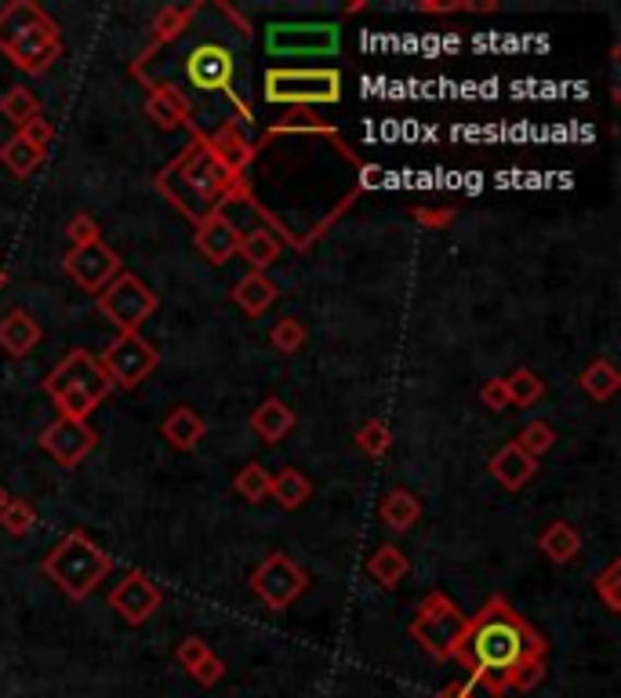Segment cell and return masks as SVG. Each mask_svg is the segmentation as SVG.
I'll list each match as a JSON object with an SVG mask.
<instances>
[{
    "label": "cell",
    "instance_id": "obj_1",
    "mask_svg": "<svg viewBox=\"0 0 621 698\" xmlns=\"http://www.w3.org/2000/svg\"><path fill=\"white\" fill-rule=\"evenodd\" d=\"M458 662L473 673V688L491 695L509 691V677L524 662H546V640L524 615L513 612L505 596H491L476 618H469Z\"/></svg>",
    "mask_w": 621,
    "mask_h": 698
},
{
    "label": "cell",
    "instance_id": "obj_2",
    "mask_svg": "<svg viewBox=\"0 0 621 698\" xmlns=\"http://www.w3.org/2000/svg\"><path fill=\"white\" fill-rule=\"evenodd\" d=\"M157 193L175 204V212H182L193 226H201L204 218L222 212L229 197L240 193V179H229L222 171V164L211 157L207 139L201 131H193L190 146L157 175Z\"/></svg>",
    "mask_w": 621,
    "mask_h": 698
},
{
    "label": "cell",
    "instance_id": "obj_3",
    "mask_svg": "<svg viewBox=\"0 0 621 698\" xmlns=\"http://www.w3.org/2000/svg\"><path fill=\"white\" fill-rule=\"evenodd\" d=\"M44 393L55 401L62 418L87 423V415H92L95 407L114 393V382H109V375L103 371V364H98L95 353L70 350L48 371V379H44Z\"/></svg>",
    "mask_w": 621,
    "mask_h": 698
},
{
    "label": "cell",
    "instance_id": "obj_4",
    "mask_svg": "<svg viewBox=\"0 0 621 698\" xmlns=\"http://www.w3.org/2000/svg\"><path fill=\"white\" fill-rule=\"evenodd\" d=\"M40 568L70 601H87L98 590V582H106V575L114 571V557L103 546H95L84 531H70L48 549Z\"/></svg>",
    "mask_w": 621,
    "mask_h": 698
},
{
    "label": "cell",
    "instance_id": "obj_5",
    "mask_svg": "<svg viewBox=\"0 0 621 698\" xmlns=\"http://www.w3.org/2000/svg\"><path fill=\"white\" fill-rule=\"evenodd\" d=\"M465 629H469V618L458 612V604H454L447 593L432 590V593L421 596V604L411 618V626H407V634H411L432 659L447 662V659H458Z\"/></svg>",
    "mask_w": 621,
    "mask_h": 698
},
{
    "label": "cell",
    "instance_id": "obj_6",
    "mask_svg": "<svg viewBox=\"0 0 621 698\" xmlns=\"http://www.w3.org/2000/svg\"><path fill=\"white\" fill-rule=\"evenodd\" d=\"M342 98L338 70H270L265 73V103L270 106H327Z\"/></svg>",
    "mask_w": 621,
    "mask_h": 698
},
{
    "label": "cell",
    "instance_id": "obj_7",
    "mask_svg": "<svg viewBox=\"0 0 621 698\" xmlns=\"http://www.w3.org/2000/svg\"><path fill=\"white\" fill-rule=\"evenodd\" d=\"M95 298H98V313H103L109 324H117L120 335L139 331L153 313H157V292H150L142 276L124 273V270H120Z\"/></svg>",
    "mask_w": 621,
    "mask_h": 698
},
{
    "label": "cell",
    "instance_id": "obj_8",
    "mask_svg": "<svg viewBox=\"0 0 621 698\" xmlns=\"http://www.w3.org/2000/svg\"><path fill=\"white\" fill-rule=\"evenodd\" d=\"M342 29L335 22H270L265 26V51L276 59H298V55H338Z\"/></svg>",
    "mask_w": 621,
    "mask_h": 698
},
{
    "label": "cell",
    "instance_id": "obj_9",
    "mask_svg": "<svg viewBox=\"0 0 621 698\" xmlns=\"http://www.w3.org/2000/svg\"><path fill=\"white\" fill-rule=\"evenodd\" d=\"M103 371L109 375V382L120 386V390H135L150 379L153 371H157L160 364V353L153 350V342H146L139 335V331H128V335H117L109 346L103 350Z\"/></svg>",
    "mask_w": 621,
    "mask_h": 698
},
{
    "label": "cell",
    "instance_id": "obj_10",
    "mask_svg": "<svg viewBox=\"0 0 621 698\" xmlns=\"http://www.w3.org/2000/svg\"><path fill=\"white\" fill-rule=\"evenodd\" d=\"M309 575L287 557V553H270L259 568L251 571V590L259 593V601L273 612H287L298 596L306 593Z\"/></svg>",
    "mask_w": 621,
    "mask_h": 698
},
{
    "label": "cell",
    "instance_id": "obj_11",
    "mask_svg": "<svg viewBox=\"0 0 621 698\" xmlns=\"http://www.w3.org/2000/svg\"><path fill=\"white\" fill-rule=\"evenodd\" d=\"M8 59L15 70L22 73H44L48 66L62 55V37H59V26H55V19H40L33 22L29 29H22L15 40L8 44Z\"/></svg>",
    "mask_w": 621,
    "mask_h": 698
},
{
    "label": "cell",
    "instance_id": "obj_12",
    "mask_svg": "<svg viewBox=\"0 0 621 698\" xmlns=\"http://www.w3.org/2000/svg\"><path fill=\"white\" fill-rule=\"evenodd\" d=\"M62 265H65V273H70V281L76 287L98 295L120 273V255L109 248L106 240H92V244H81V248L65 251Z\"/></svg>",
    "mask_w": 621,
    "mask_h": 698
},
{
    "label": "cell",
    "instance_id": "obj_13",
    "mask_svg": "<svg viewBox=\"0 0 621 698\" xmlns=\"http://www.w3.org/2000/svg\"><path fill=\"white\" fill-rule=\"evenodd\" d=\"M160 601H164L160 585L153 582L146 571H139V568H131L124 579L109 590V607H114V612L124 618L128 626L150 623V618L157 615Z\"/></svg>",
    "mask_w": 621,
    "mask_h": 698
},
{
    "label": "cell",
    "instance_id": "obj_14",
    "mask_svg": "<svg viewBox=\"0 0 621 698\" xmlns=\"http://www.w3.org/2000/svg\"><path fill=\"white\" fill-rule=\"evenodd\" d=\"M98 445V434L87 423H76V418H55L51 426H44L40 434V448L48 451V456L65 465V470H73V465H81L87 456H92V448Z\"/></svg>",
    "mask_w": 621,
    "mask_h": 698
},
{
    "label": "cell",
    "instance_id": "obj_15",
    "mask_svg": "<svg viewBox=\"0 0 621 698\" xmlns=\"http://www.w3.org/2000/svg\"><path fill=\"white\" fill-rule=\"evenodd\" d=\"M232 73H237V59H232L229 48L207 40L196 44V48L186 55V76H190L193 87L201 92H229Z\"/></svg>",
    "mask_w": 621,
    "mask_h": 698
},
{
    "label": "cell",
    "instance_id": "obj_16",
    "mask_svg": "<svg viewBox=\"0 0 621 698\" xmlns=\"http://www.w3.org/2000/svg\"><path fill=\"white\" fill-rule=\"evenodd\" d=\"M146 114L157 128L175 131V128H190L193 125V106L175 84H153L146 95Z\"/></svg>",
    "mask_w": 621,
    "mask_h": 698
},
{
    "label": "cell",
    "instance_id": "obj_17",
    "mask_svg": "<svg viewBox=\"0 0 621 698\" xmlns=\"http://www.w3.org/2000/svg\"><path fill=\"white\" fill-rule=\"evenodd\" d=\"M204 139H207L211 157L222 164V171H226L229 179H243L248 164L254 161V146L243 139V131L232 125H222L215 135H204Z\"/></svg>",
    "mask_w": 621,
    "mask_h": 698
},
{
    "label": "cell",
    "instance_id": "obj_18",
    "mask_svg": "<svg viewBox=\"0 0 621 698\" xmlns=\"http://www.w3.org/2000/svg\"><path fill=\"white\" fill-rule=\"evenodd\" d=\"M40 339H44V328L29 309L15 306L0 317V350H4L8 357H26V353L37 350Z\"/></svg>",
    "mask_w": 621,
    "mask_h": 698
},
{
    "label": "cell",
    "instance_id": "obj_19",
    "mask_svg": "<svg viewBox=\"0 0 621 698\" xmlns=\"http://www.w3.org/2000/svg\"><path fill=\"white\" fill-rule=\"evenodd\" d=\"M237 248H240V229L222 212L196 226V251H201L207 262L226 265L232 255H237Z\"/></svg>",
    "mask_w": 621,
    "mask_h": 698
},
{
    "label": "cell",
    "instance_id": "obj_20",
    "mask_svg": "<svg viewBox=\"0 0 621 698\" xmlns=\"http://www.w3.org/2000/svg\"><path fill=\"white\" fill-rule=\"evenodd\" d=\"M487 470H491V476L505 487V492H520V487H524L530 476H535L538 462L530 459L527 451H520L516 440H509L505 448H498L494 456H491V465H487Z\"/></svg>",
    "mask_w": 621,
    "mask_h": 698
},
{
    "label": "cell",
    "instance_id": "obj_21",
    "mask_svg": "<svg viewBox=\"0 0 621 698\" xmlns=\"http://www.w3.org/2000/svg\"><path fill=\"white\" fill-rule=\"evenodd\" d=\"M251 429L265 440V445H280V440L295 429V412L280 401V397H270V401H262L254 407Z\"/></svg>",
    "mask_w": 621,
    "mask_h": 698
},
{
    "label": "cell",
    "instance_id": "obj_22",
    "mask_svg": "<svg viewBox=\"0 0 621 698\" xmlns=\"http://www.w3.org/2000/svg\"><path fill=\"white\" fill-rule=\"evenodd\" d=\"M160 434H164V440H168L175 451H193L204 440L207 426H204V418L193 412V407L179 404L168 418H164Z\"/></svg>",
    "mask_w": 621,
    "mask_h": 698
},
{
    "label": "cell",
    "instance_id": "obj_23",
    "mask_svg": "<svg viewBox=\"0 0 621 698\" xmlns=\"http://www.w3.org/2000/svg\"><path fill=\"white\" fill-rule=\"evenodd\" d=\"M276 295L280 292H276V284L265 273H248L232 284V303H237L248 317H262L265 309L276 303Z\"/></svg>",
    "mask_w": 621,
    "mask_h": 698
},
{
    "label": "cell",
    "instance_id": "obj_24",
    "mask_svg": "<svg viewBox=\"0 0 621 698\" xmlns=\"http://www.w3.org/2000/svg\"><path fill=\"white\" fill-rule=\"evenodd\" d=\"M538 549L546 553L552 564H568L582 553V535H578V528L568 524V520H552V524L538 535Z\"/></svg>",
    "mask_w": 621,
    "mask_h": 698
},
{
    "label": "cell",
    "instance_id": "obj_25",
    "mask_svg": "<svg viewBox=\"0 0 621 698\" xmlns=\"http://www.w3.org/2000/svg\"><path fill=\"white\" fill-rule=\"evenodd\" d=\"M407 571H411V560H407V553L401 546H379L368 560V575L382 585V590L401 585L407 579Z\"/></svg>",
    "mask_w": 621,
    "mask_h": 698
},
{
    "label": "cell",
    "instance_id": "obj_26",
    "mask_svg": "<svg viewBox=\"0 0 621 698\" xmlns=\"http://www.w3.org/2000/svg\"><path fill=\"white\" fill-rule=\"evenodd\" d=\"M284 244L273 237L270 229H251V233H240V248L237 255H243V262L251 265V273H262L270 270V265L280 259Z\"/></svg>",
    "mask_w": 621,
    "mask_h": 698
},
{
    "label": "cell",
    "instance_id": "obj_27",
    "mask_svg": "<svg viewBox=\"0 0 621 698\" xmlns=\"http://www.w3.org/2000/svg\"><path fill=\"white\" fill-rule=\"evenodd\" d=\"M379 517L393 531H411L418 520H421V502H418L411 492H407V487H393V492L382 498Z\"/></svg>",
    "mask_w": 621,
    "mask_h": 698
},
{
    "label": "cell",
    "instance_id": "obj_28",
    "mask_svg": "<svg viewBox=\"0 0 621 698\" xmlns=\"http://www.w3.org/2000/svg\"><path fill=\"white\" fill-rule=\"evenodd\" d=\"M40 19H48V11L33 0H11V4L0 8V51H8V44Z\"/></svg>",
    "mask_w": 621,
    "mask_h": 698
},
{
    "label": "cell",
    "instance_id": "obj_29",
    "mask_svg": "<svg viewBox=\"0 0 621 698\" xmlns=\"http://www.w3.org/2000/svg\"><path fill=\"white\" fill-rule=\"evenodd\" d=\"M270 495L280 502L284 509H298V506H306L309 502V495H313V484H309V476L302 470H280L270 481Z\"/></svg>",
    "mask_w": 621,
    "mask_h": 698
},
{
    "label": "cell",
    "instance_id": "obj_30",
    "mask_svg": "<svg viewBox=\"0 0 621 698\" xmlns=\"http://www.w3.org/2000/svg\"><path fill=\"white\" fill-rule=\"evenodd\" d=\"M0 164H4V168L15 175V179H26V175H33L44 164V153L33 150L29 142L15 131V135H11L4 146H0Z\"/></svg>",
    "mask_w": 621,
    "mask_h": 698
},
{
    "label": "cell",
    "instance_id": "obj_31",
    "mask_svg": "<svg viewBox=\"0 0 621 698\" xmlns=\"http://www.w3.org/2000/svg\"><path fill=\"white\" fill-rule=\"evenodd\" d=\"M0 117L8 120L11 128H26L33 117H40V98L29 92V87H11V92L0 95Z\"/></svg>",
    "mask_w": 621,
    "mask_h": 698
},
{
    "label": "cell",
    "instance_id": "obj_32",
    "mask_svg": "<svg viewBox=\"0 0 621 698\" xmlns=\"http://www.w3.org/2000/svg\"><path fill=\"white\" fill-rule=\"evenodd\" d=\"M582 390L593 397L596 404H604V401H611V397L618 393V386H621V375H618V368L611 360H593L589 368L582 371Z\"/></svg>",
    "mask_w": 621,
    "mask_h": 698
},
{
    "label": "cell",
    "instance_id": "obj_33",
    "mask_svg": "<svg viewBox=\"0 0 621 698\" xmlns=\"http://www.w3.org/2000/svg\"><path fill=\"white\" fill-rule=\"evenodd\" d=\"M505 393H509V404L513 407H535L541 397H546V382L538 379L530 368H516L505 375Z\"/></svg>",
    "mask_w": 621,
    "mask_h": 698
},
{
    "label": "cell",
    "instance_id": "obj_34",
    "mask_svg": "<svg viewBox=\"0 0 621 698\" xmlns=\"http://www.w3.org/2000/svg\"><path fill=\"white\" fill-rule=\"evenodd\" d=\"M270 470L259 462H248L243 470L232 476V492H237L243 502H262V498H270Z\"/></svg>",
    "mask_w": 621,
    "mask_h": 698
},
{
    "label": "cell",
    "instance_id": "obj_35",
    "mask_svg": "<svg viewBox=\"0 0 621 698\" xmlns=\"http://www.w3.org/2000/svg\"><path fill=\"white\" fill-rule=\"evenodd\" d=\"M309 342V331L302 320H295V317H280L276 324L270 328V346L276 353H284V357H291V353H298Z\"/></svg>",
    "mask_w": 621,
    "mask_h": 698
},
{
    "label": "cell",
    "instance_id": "obj_36",
    "mask_svg": "<svg viewBox=\"0 0 621 698\" xmlns=\"http://www.w3.org/2000/svg\"><path fill=\"white\" fill-rule=\"evenodd\" d=\"M193 11L196 8H182V4L160 8L157 19H153V37H157V44H168L179 37V33H186V26L193 22Z\"/></svg>",
    "mask_w": 621,
    "mask_h": 698
},
{
    "label": "cell",
    "instance_id": "obj_37",
    "mask_svg": "<svg viewBox=\"0 0 621 698\" xmlns=\"http://www.w3.org/2000/svg\"><path fill=\"white\" fill-rule=\"evenodd\" d=\"M33 524H37V509H33L26 498H11V502L0 509V528H4L11 539H26Z\"/></svg>",
    "mask_w": 621,
    "mask_h": 698
},
{
    "label": "cell",
    "instance_id": "obj_38",
    "mask_svg": "<svg viewBox=\"0 0 621 698\" xmlns=\"http://www.w3.org/2000/svg\"><path fill=\"white\" fill-rule=\"evenodd\" d=\"M557 445V429H552L549 423H541V418H535V423H527L524 429H520V437H516V448L520 451H527L530 459H541L546 451Z\"/></svg>",
    "mask_w": 621,
    "mask_h": 698
},
{
    "label": "cell",
    "instance_id": "obj_39",
    "mask_svg": "<svg viewBox=\"0 0 621 698\" xmlns=\"http://www.w3.org/2000/svg\"><path fill=\"white\" fill-rule=\"evenodd\" d=\"M357 448L363 451V456L382 459L385 451L393 448V429L385 426L382 418H371V423H363V426H360V434H357Z\"/></svg>",
    "mask_w": 621,
    "mask_h": 698
},
{
    "label": "cell",
    "instance_id": "obj_40",
    "mask_svg": "<svg viewBox=\"0 0 621 698\" xmlns=\"http://www.w3.org/2000/svg\"><path fill=\"white\" fill-rule=\"evenodd\" d=\"M593 590L607 604V612H611V615L621 612V560H611L600 575H596Z\"/></svg>",
    "mask_w": 621,
    "mask_h": 698
},
{
    "label": "cell",
    "instance_id": "obj_41",
    "mask_svg": "<svg viewBox=\"0 0 621 698\" xmlns=\"http://www.w3.org/2000/svg\"><path fill=\"white\" fill-rule=\"evenodd\" d=\"M65 240H70V248H81V244H92V240H103V229L92 215H73L70 223H65Z\"/></svg>",
    "mask_w": 621,
    "mask_h": 698
},
{
    "label": "cell",
    "instance_id": "obj_42",
    "mask_svg": "<svg viewBox=\"0 0 621 698\" xmlns=\"http://www.w3.org/2000/svg\"><path fill=\"white\" fill-rule=\"evenodd\" d=\"M211 655V648H207V640L204 637H186L179 648H175V662L186 670V673H193L201 662Z\"/></svg>",
    "mask_w": 621,
    "mask_h": 698
},
{
    "label": "cell",
    "instance_id": "obj_43",
    "mask_svg": "<svg viewBox=\"0 0 621 698\" xmlns=\"http://www.w3.org/2000/svg\"><path fill=\"white\" fill-rule=\"evenodd\" d=\"M411 218L418 226H426V229H447L454 218H458V208H426V204H418L411 208Z\"/></svg>",
    "mask_w": 621,
    "mask_h": 698
},
{
    "label": "cell",
    "instance_id": "obj_44",
    "mask_svg": "<svg viewBox=\"0 0 621 698\" xmlns=\"http://www.w3.org/2000/svg\"><path fill=\"white\" fill-rule=\"evenodd\" d=\"M19 135H22V139H26L33 150H40V153H44V157H48V146H51V142H55V128H51V120L40 114V117H33V120H29V125L19 131Z\"/></svg>",
    "mask_w": 621,
    "mask_h": 698
},
{
    "label": "cell",
    "instance_id": "obj_45",
    "mask_svg": "<svg viewBox=\"0 0 621 698\" xmlns=\"http://www.w3.org/2000/svg\"><path fill=\"white\" fill-rule=\"evenodd\" d=\"M541 677H546V662H524V666L509 677V688H513V691H530L535 684H541Z\"/></svg>",
    "mask_w": 621,
    "mask_h": 698
},
{
    "label": "cell",
    "instance_id": "obj_46",
    "mask_svg": "<svg viewBox=\"0 0 621 698\" xmlns=\"http://www.w3.org/2000/svg\"><path fill=\"white\" fill-rule=\"evenodd\" d=\"M222 673H226V662H222L215 651H211L201 666L193 670V677H196V684H204V688H215V684L222 681Z\"/></svg>",
    "mask_w": 621,
    "mask_h": 698
},
{
    "label": "cell",
    "instance_id": "obj_47",
    "mask_svg": "<svg viewBox=\"0 0 621 698\" xmlns=\"http://www.w3.org/2000/svg\"><path fill=\"white\" fill-rule=\"evenodd\" d=\"M480 401H483V407H491V412H505V407H509L505 382H502V379H491V382H483V390H480Z\"/></svg>",
    "mask_w": 621,
    "mask_h": 698
},
{
    "label": "cell",
    "instance_id": "obj_48",
    "mask_svg": "<svg viewBox=\"0 0 621 698\" xmlns=\"http://www.w3.org/2000/svg\"><path fill=\"white\" fill-rule=\"evenodd\" d=\"M473 681L469 684H451V688L447 691H443V698H473Z\"/></svg>",
    "mask_w": 621,
    "mask_h": 698
},
{
    "label": "cell",
    "instance_id": "obj_49",
    "mask_svg": "<svg viewBox=\"0 0 621 698\" xmlns=\"http://www.w3.org/2000/svg\"><path fill=\"white\" fill-rule=\"evenodd\" d=\"M363 8H368V4H363V0H353V4L346 8V15H357V11H363Z\"/></svg>",
    "mask_w": 621,
    "mask_h": 698
},
{
    "label": "cell",
    "instance_id": "obj_50",
    "mask_svg": "<svg viewBox=\"0 0 621 698\" xmlns=\"http://www.w3.org/2000/svg\"><path fill=\"white\" fill-rule=\"evenodd\" d=\"M8 502H11V495H8V487H4V484H0V509H4Z\"/></svg>",
    "mask_w": 621,
    "mask_h": 698
},
{
    "label": "cell",
    "instance_id": "obj_51",
    "mask_svg": "<svg viewBox=\"0 0 621 698\" xmlns=\"http://www.w3.org/2000/svg\"><path fill=\"white\" fill-rule=\"evenodd\" d=\"M4 287H8V270L0 265V292H4Z\"/></svg>",
    "mask_w": 621,
    "mask_h": 698
}]
</instances>
